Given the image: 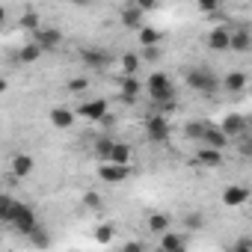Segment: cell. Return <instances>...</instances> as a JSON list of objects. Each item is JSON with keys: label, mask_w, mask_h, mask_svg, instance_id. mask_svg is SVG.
I'll list each match as a JSON object with an SVG mask.
<instances>
[{"label": "cell", "mask_w": 252, "mask_h": 252, "mask_svg": "<svg viewBox=\"0 0 252 252\" xmlns=\"http://www.w3.org/2000/svg\"><path fill=\"white\" fill-rule=\"evenodd\" d=\"M222 89L231 92V95L243 92V89H246V71H228L225 80H222Z\"/></svg>", "instance_id": "ffe728a7"}, {"label": "cell", "mask_w": 252, "mask_h": 252, "mask_svg": "<svg viewBox=\"0 0 252 252\" xmlns=\"http://www.w3.org/2000/svg\"><path fill=\"white\" fill-rule=\"evenodd\" d=\"M12 228L21 234V237H33L36 234V228H39V220H36V211L30 208V205H18V214H15V220H12Z\"/></svg>", "instance_id": "277c9868"}, {"label": "cell", "mask_w": 252, "mask_h": 252, "mask_svg": "<svg viewBox=\"0 0 252 252\" xmlns=\"http://www.w3.org/2000/svg\"><path fill=\"white\" fill-rule=\"evenodd\" d=\"M18 205H21V202H15L9 193H3V196H0V220L12 225V220H15V214H18Z\"/></svg>", "instance_id": "7402d4cb"}, {"label": "cell", "mask_w": 252, "mask_h": 252, "mask_svg": "<svg viewBox=\"0 0 252 252\" xmlns=\"http://www.w3.org/2000/svg\"><path fill=\"white\" fill-rule=\"evenodd\" d=\"M175 252H187V246H181V249H175Z\"/></svg>", "instance_id": "60d3db41"}, {"label": "cell", "mask_w": 252, "mask_h": 252, "mask_svg": "<svg viewBox=\"0 0 252 252\" xmlns=\"http://www.w3.org/2000/svg\"><path fill=\"white\" fill-rule=\"evenodd\" d=\"M119 68H122V77H137V71H140V57H137V54H122Z\"/></svg>", "instance_id": "cb8c5ba5"}, {"label": "cell", "mask_w": 252, "mask_h": 252, "mask_svg": "<svg viewBox=\"0 0 252 252\" xmlns=\"http://www.w3.org/2000/svg\"><path fill=\"white\" fill-rule=\"evenodd\" d=\"M80 63H83L89 71H104V68L113 63V57H110L104 48H80Z\"/></svg>", "instance_id": "5b68a950"}, {"label": "cell", "mask_w": 252, "mask_h": 252, "mask_svg": "<svg viewBox=\"0 0 252 252\" xmlns=\"http://www.w3.org/2000/svg\"><path fill=\"white\" fill-rule=\"evenodd\" d=\"M249 205H252V199H249Z\"/></svg>", "instance_id": "7bdbcfd3"}, {"label": "cell", "mask_w": 252, "mask_h": 252, "mask_svg": "<svg viewBox=\"0 0 252 252\" xmlns=\"http://www.w3.org/2000/svg\"><path fill=\"white\" fill-rule=\"evenodd\" d=\"M36 45H39L42 51H57V48L63 45V33H60L57 27H42V30L36 33Z\"/></svg>", "instance_id": "4fadbf2b"}, {"label": "cell", "mask_w": 252, "mask_h": 252, "mask_svg": "<svg viewBox=\"0 0 252 252\" xmlns=\"http://www.w3.org/2000/svg\"><path fill=\"white\" fill-rule=\"evenodd\" d=\"M205 131H208V122H187V128H184L187 140H193V143H202Z\"/></svg>", "instance_id": "83f0119b"}, {"label": "cell", "mask_w": 252, "mask_h": 252, "mask_svg": "<svg viewBox=\"0 0 252 252\" xmlns=\"http://www.w3.org/2000/svg\"><path fill=\"white\" fill-rule=\"evenodd\" d=\"M119 21L128 27V30H143L146 27V21H143V9L137 6V3H128V6H122V12H119Z\"/></svg>", "instance_id": "30bf717a"}, {"label": "cell", "mask_w": 252, "mask_h": 252, "mask_svg": "<svg viewBox=\"0 0 252 252\" xmlns=\"http://www.w3.org/2000/svg\"><path fill=\"white\" fill-rule=\"evenodd\" d=\"M9 166H12V175H15V178H27V175L36 169V160H33L30 155H15Z\"/></svg>", "instance_id": "ac0fdd59"}, {"label": "cell", "mask_w": 252, "mask_h": 252, "mask_svg": "<svg viewBox=\"0 0 252 252\" xmlns=\"http://www.w3.org/2000/svg\"><path fill=\"white\" fill-rule=\"evenodd\" d=\"M92 237H95V243H101V246H107L113 237H116V225L113 222H101V225H95V231H92Z\"/></svg>", "instance_id": "d4e9b609"}, {"label": "cell", "mask_w": 252, "mask_h": 252, "mask_svg": "<svg viewBox=\"0 0 252 252\" xmlns=\"http://www.w3.org/2000/svg\"><path fill=\"white\" fill-rule=\"evenodd\" d=\"M231 51H237V54H249L252 51V33H249V27H234L231 30Z\"/></svg>", "instance_id": "2e32d148"}, {"label": "cell", "mask_w": 252, "mask_h": 252, "mask_svg": "<svg viewBox=\"0 0 252 252\" xmlns=\"http://www.w3.org/2000/svg\"><path fill=\"white\" fill-rule=\"evenodd\" d=\"M131 175V166H116V163H101L98 166V178L104 184H122V181H128Z\"/></svg>", "instance_id": "ba28073f"}, {"label": "cell", "mask_w": 252, "mask_h": 252, "mask_svg": "<svg viewBox=\"0 0 252 252\" xmlns=\"http://www.w3.org/2000/svg\"><path fill=\"white\" fill-rule=\"evenodd\" d=\"M199 146L222 152V149L228 146V134H225L222 128H214V125H208V131H205V137H202V143H199Z\"/></svg>", "instance_id": "5bb4252c"}, {"label": "cell", "mask_w": 252, "mask_h": 252, "mask_svg": "<svg viewBox=\"0 0 252 252\" xmlns=\"http://www.w3.org/2000/svg\"><path fill=\"white\" fill-rule=\"evenodd\" d=\"M137 39H140V45H143V48H158V45L163 42V33L146 24V27H143L140 33H137Z\"/></svg>", "instance_id": "603a6c76"}, {"label": "cell", "mask_w": 252, "mask_h": 252, "mask_svg": "<svg viewBox=\"0 0 252 252\" xmlns=\"http://www.w3.org/2000/svg\"><path fill=\"white\" fill-rule=\"evenodd\" d=\"M107 113H110V110H107V101H104V98H89V101H83V104L77 107V116H80V119H89V122H101Z\"/></svg>", "instance_id": "8992f818"}, {"label": "cell", "mask_w": 252, "mask_h": 252, "mask_svg": "<svg viewBox=\"0 0 252 252\" xmlns=\"http://www.w3.org/2000/svg\"><path fill=\"white\" fill-rule=\"evenodd\" d=\"M42 54H45V51H42V48H39L36 42H30V45H24V48L18 51V60H21L24 65H30V63H36V60H39Z\"/></svg>", "instance_id": "4316f807"}, {"label": "cell", "mask_w": 252, "mask_h": 252, "mask_svg": "<svg viewBox=\"0 0 252 252\" xmlns=\"http://www.w3.org/2000/svg\"><path fill=\"white\" fill-rule=\"evenodd\" d=\"M113 122H116V119H113V113H107V116L101 119V125H104V128H110V125H113Z\"/></svg>", "instance_id": "ab89813d"}, {"label": "cell", "mask_w": 252, "mask_h": 252, "mask_svg": "<svg viewBox=\"0 0 252 252\" xmlns=\"http://www.w3.org/2000/svg\"><path fill=\"white\" fill-rule=\"evenodd\" d=\"M160 57V51L158 48H143V60H149V63H155Z\"/></svg>", "instance_id": "f35d334b"}, {"label": "cell", "mask_w": 252, "mask_h": 252, "mask_svg": "<svg viewBox=\"0 0 252 252\" xmlns=\"http://www.w3.org/2000/svg\"><path fill=\"white\" fill-rule=\"evenodd\" d=\"M21 27L39 33V30H42V27H39V15H36V12H24V15H21Z\"/></svg>", "instance_id": "1f68e13d"}, {"label": "cell", "mask_w": 252, "mask_h": 252, "mask_svg": "<svg viewBox=\"0 0 252 252\" xmlns=\"http://www.w3.org/2000/svg\"><path fill=\"white\" fill-rule=\"evenodd\" d=\"M237 149H240V155L249 158V155H252V140H249V137H240V140H237Z\"/></svg>", "instance_id": "74e56055"}, {"label": "cell", "mask_w": 252, "mask_h": 252, "mask_svg": "<svg viewBox=\"0 0 252 252\" xmlns=\"http://www.w3.org/2000/svg\"><path fill=\"white\" fill-rule=\"evenodd\" d=\"M131 146L128 143H122V140H116V146H113V155H110V163H116V166H128L131 163Z\"/></svg>", "instance_id": "44dd1931"}, {"label": "cell", "mask_w": 252, "mask_h": 252, "mask_svg": "<svg viewBox=\"0 0 252 252\" xmlns=\"http://www.w3.org/2000/svg\"><path fill=\"white\" fill-rule=\"evenodd\" d=\"M249 128H252V119H249Z\"/></svg>", "instance_id": "b9f144b4"}, {"label": "cell", "mask_w": 252, "mask_h": 252, "mask_svg": "<svg viewBox=\"0 0 252 252\" xmlns=\"http://www.w3.org/2000/svg\"><path fill=\"white\" fill-rule=\"evenodd\" d=\"M146 225H149L152 234H160V237H163V234L169 231V225H172V217L158 211V214H149V222H146Z\"/></svg>", "instance_id": "d6986e66"}, {"label": "cell", "mask_w": 252, "mask_h": 252, "mask_svg": "<svg viewBox=\"0 0 252 252\" xmlns=\"http://www.w3.org/2000/svg\"><path fill=\"white\" fill-rule=\"evenodd\" d=\"M220 128L228 134V140H231V137H234V140H240V137L246 134V128H249V119H246V116H240V113H228V116L222 119Z\"/></svg>", "instance_id": "9c48e42d"}, {"label": "cell", "mask_w": 252, "mask_h": 252, "mask_svg": "<svg viewBox=\"0 0 252 252\" xmlns=\"http://www.w3.org/2000/svg\"><path fill=\"white\" fill-rule=\"evenodd\" d=\"M146 137H149V143H169V137H172V128H169V119L166 116H160V113H152V116H146Z\"/></svg>", "instance_id": "3957f363"}, {"label": "cell", "mask_w": 252, "mask_h": 252, "mask_svg": "<svg viewBox=\"0 0 252 252\" xmlns=\"http://www.w3.org/2000/svg\"><path fill=\"white\" fill-rule=\"evenodd\" d=\"M74 110H68V107H54L51 113H48V119H51V125L54 128H60V131H68L71 125H74Z\"/></svg>", "instance_id": "9a60e30c"}, {"label": "cell", "mask_w": 252, "mask_h": 252, "mask_svg": "<svg viewBox=\"0 0 252 252\" xmlns=\"http://www.w3.org/2000/svg\"><path fill=\"white\" fill-rule=\"evenodd\" d=\"M196 163L205 166V169H217V166H222V152L199 146V152H196Z\"/></svg>", "instance_id": "e0dca14e"}, {"label": "cell", "mask_w": 252, "mask_h": 252, "mask_svg": "<svg viewBox=\"0 0 252 252\" xmlns=\"http://www.w3.org/2000/svg\"><path fill=\"white\" fill-rule=\"evenodd\" d=\"M113 146H116V140H110V137H104V140H98V143H95V155H98V160H101V163H110Z\"/></svg>", "instance_id": "f1b7e54d"}, {"label": "cell", "mask_w": 252, "mask_h": 252, "mask_svg": "<svg viewBox=\"0 0 252 252\" xmlns=\"http://www.w3.org/2000/svg\"><path fill=\"white\" fill-rule=\"evenodd\" d=\"M181 246H184V234H178V231H166L160 237V252H175Z\"/></svg>", "instance_id": "484cf974"}, {"label": "cell", "mask_w": 252, "mask_h": 252, "mask_svg": "<svg viewBox=\"0 0 252 252\" xmlns=\"http://www.w3.org/2000/svg\"><path fill=\"white\" fill-rule=\"evenodd\" d=\"M249 199H252V190L243 187V184H228V187L222 190V205H225V208H240V205H246Z\"/></svg>", "instance_id": "52a82bcc"}, {"label": "cell", "mask_w": 252, "mask_h": 252, "mask_svg": "<svg viewBox=\"0 0 252 252\" xmlns=\"http://www.w3.org/2000/svg\"><path fill=\"white\" fill-rule=\"evenodd\" d=\"M199 9H202L205 15H214V12H220V3H217V0H202Z\"/></svg>", "instance_id": "d590c367"}, {"label": "cell", "mask_w": 252, "mask_h": 252, "mask_svg": "<svg viewBox=\"0 0 252 252\" xmlns=\"http://www.w3.org/2000/svg\"><path fill=\"white\" fill-rule=\"evenodd\" d=\"M83 205H86L89 211H101V208H104V199H101L98 190H86V193H83Z\"/></svg>", "instance_id": "f546056e"}, {"label": "cell", "mask_w": 252, "mask_h": 252, "mask_svg": "<svg viewBox=\"0 0 252 252\" xmlns=\"http://www.w3.org/2000/svg\"><path fill=\"white\" fill-rule=\"evenodd\" d=\"M30 240H33V246H36V249H48V246H51V231L39 225V228H36V234H33Z\"/></svg>", "instance_id": "4dcf8cb0"}, {"label": "cell", "mask_w": 252, "mask_h": 252, "mask_svg": "<svg viewBox=\"0 0 252 252\" xmlns=\"http://www.w3.org/2000/svg\"><path fill=\"white\" fill-rule=\"evenodd\" d=\"M184 222H187V228H190V231H196V228H202V225H205V217H202L199 211H190V214L184 217Z\"/></svg>", "instance_id": "d6a6232c"}, {"label": "cell", "mask_w": 252, "mask_h": 252, "mask_svg": "<svg viewBox=\"0 0 252 252\" xmlns=\"http://www.w3.org/2000/svg\"><path fill=\"white\" fill-rule=\"evenodd\" d=\"M86 89H89V80H86V77H74V80H68V92L80 95V92H86Z\"/></svg>", "instance_id": "e575fe53"}, {"label": "cell", "mask_w": 252, "mask_h": 252, "mask_svg": "<svg viewBox=\"0 0 252 252\" xmlns=\"http://www.w3.org/2000/svg\"><path fill=\"white\" fill-rule=\"evenodd\" d=\"M184 80H187L190 89H196L202 95H214L220 89V80H217V74L211 68H187L184 71Z\"/></svg>", "instance_id": "7a4b0ae2"}, {"label": "cell", "mask_w": 252, "mask_h": 252, "mask_svg": "<svg viewBox=\"0 0 252 252\" xmlns=\"http://www.w3.org/2000/svg\"><path fill=\"white\" fill-rule=\"evenodd\" d=\"M146 92L155 104H175V83L163 71H152L146 80Z\"/></svg>", "instance_id": "6da1fadb"}, {"label": "cell", "mask_w": 252, "mask_h": 252, "mask_svg": "<svg viewBox=\"0 0 252 252\" xmlns=\"http://www.w3.org/2000/svg\"><path fill=\"white\" fill-rule=\"evenodd\" d=\"M122 252H146V243L143 240H128L122 246Z\"/></svg>", "instance_id": "8d00e7d4"}, {"label": "cell", "mask_w": 252, "mask_h": 252, "mask_svg": "<svg viewBox=\"0 0 252 252\" xmlns=\"http://www.w3.org/2000/svg\"><path fill=\"white\" fill-rule=\"evenodd\" d=\"M231 252H252V234H243L231 243Z\"/></svg>", "instance_id": "836d02e7"}, {"label": "cell", "mask_w": 252, "mask_h": 252, "mask_svg": "<svg viewBox=\"0 0 252 252\" xmlns=\"http://www.w3.org/2000/svg\"><path fill=\"white\" fill-rule=\"evenodd\" d=\"M208 48L222 54V51H231V30L228 27H214L208 33Z\"/></svg>", "instance_id": "8fae6325"}, {"label": "cell", "mask_w": 252, "mask_h": 252, "mask_svg": "<svg viewBox=\"0 0 252 252\" xmlns=\"http://www.w3.org/2000/svg\"><path fill=\"white\" fill-rule=\"evenodd\" d=\"M140 92H143V83L137 77H119V98L125 104H134L140 98Z\"/></svg>", "instance_id": "7c38bea8"}]
</instances>
